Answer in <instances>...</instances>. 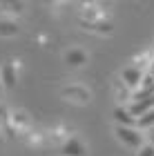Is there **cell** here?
<instances>
[{
    "mask_svg": "<svg viewBox=\"0 0 154 156\" xmlns=\"http://www.w3.org/2000/svg\"><path fill=\"white\" fill-rule=\"evenodd\" d=\"M143 72H141V69H138V67H127V69H125V72H123V85H125V87H127V89H132V91H136L138 87H141V83H143Z\"/></svg>",
    "mask_w": 154,
    "mask_h": 156,
    "instance_id": "7a4b0ae2",
    "label": "cell"
},
{
    "mask_svg": "<svg viewBox=\"0 0 154 156\" xmlns=\"http://www.w3.org/2000/svg\"><path fill=\"white\" fill-rule=\"evenodd\" d=\"M60 152H63V156H85V145L76 138H69L63 143Z\"/></svg>",
    "mask_w": 154,
    "mask_h": 156,
    "instance_id": "5b68a950",
    "label": "cell"
},
{
    "mask_svg": "<svg viewBox=\"0 0 154 156\" xmlns=\"http://www.w3.org/2000/svg\"><path fill=\"white\" fill-rule=\"evenodd\" d=\"M138 156H154V145L145 143L143 147H138Z\"/></svg>",
    "mask_w": 154,
    "mask_h": 156,
    "instance_id": "30bf717a",
    "label": "cell"
},
{
    "mask_svg": "<svg viewBox=\"0 0 154 156\" xmlns=\"http://www.w3.org/2000/svg\"><path fill=\"white\" fill-rule=\"evenodd\" d=\"M18 34V25L11 23V20H0V36L9 38V36H16Z\"/></svg>",
    "mask_w": 154,
    "mask_h": 156,
    "instance_id": "9c48e42d",
    "label": "cell"
},
{
    "mask_svg": "<svg viewBox=\"0 0 154 156\" xmlns=\"http://www.w3.org/2000/svg\"><path fill=\"white\" fill-rule=\"evenodd\" d=\"M130 114L134 116V118H138V116H143L145 112H152L154 109V94L152 96H145V98H141V101H134L130 105Z\"/></svg>",
    "mask_w": 154,
    "mask_h": 156,
    "instance_id": "3957f363",
    "label": "cell"
},
{
    "mask_svg": "<svg viewBox=\"0 0 154 156\" xmlns=\"http://www.w3.org/2000/svg\"><path fill=\"white\" fill-rule=\"evenodd\" d=\"M152 127H154V109L136 118V129H152Z\"/></svg>",
    "mask_w": 154,
    "mask_h": 156,
    "instance_id": "ba28073f",
    "label": "cell"
},
{
    "mask_svg": "<svg viewBox=\"0 0 154 156\" xmlns=\"http://www.w3.org/2000/svg\"><path fill=\"white\" fill-rule=\"evenodd\" d=\"M85 60H87V56H85V51H81V49H72V51H67V56H65V62L69 67H81V65H85Z\"/></svg>",
    "mask_w": 154,
    "mask_h": 156,
    "instance_id": "8992f818",
    "label": "cell"
},
{
    "mask_svg": "<svg viewBox=\"0 0 154 156\" xmlns=\"http://www.w3.org/2000/svg\"><path fill=\"white\" fill-rule=\"evenodd\" d=\"M116 138L121 140L123 145L127 147H134V150H138V147H143V132L136 129V127H116Z\"/></svg>",
    "mask_w": 154,
    "mask_h": 156,
    "instance_id": "6da1fadb",
    "label": "cell"
},
{
    "mask_svg": "<svg viewBox=\"0 0 154 156\" xmlns=\"http://www.w3.org/2000/svg\"><path fill=\"white\" fill-rule=\"evenodd\" d=\"M114 120H116V127H136V118L125 107H116L114 109Z\"/></svg>",
    "mask_w": 154,
    "mask_h": 156,
    "instance_id": "277c9868",
    "label": "cell"
},
{
    "mask_svg": "<svg viewBox=\"0 0 154 156\" xmlns=\"http://www.w3.org/2000/svg\"><path fill=\"white\" fill-rule=\"evenodd\" d=\"M0 80H2V87H13L16 85V69H13L11 65H5L2 72H0Z\"/></svg>",
    "mask_w": 154,
    "mask_h": 156,
    "instance_id": "52a82bcc",
    "label": "cell"
},
{
    "mask_svg": "<svg viewBox=\"0 0 154 156\" xmlns=\"http://www.w3.org/2000/svg\"><path fill=\"white\" fill-rule=\"evenodd\" d=\"M2 89H5V87H2V80H0V94H2Z\"/></svg>",
    "mask_w": 154,
    "mask_h": 156,
    "instance_id": "8fae6325",
    "label": "cell"
}]
</instances>
